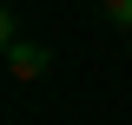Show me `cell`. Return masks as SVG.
I'll use <instances>...</instances> for the list:
<instances>
[{"label": "cell", "mask_w": 132, "mask_h": 125, "mask_svg": "<svg viewBox=\"0 0 132 125\" xmlns=\"http://www.w3.org/2000/svg\"><path fill=\"white\" fill-rule=\"evenodd\" d=\"M99 13L112 20V26H132V0H99Z\"/></svg>", "instance_id": "7a4b0ae2"}, {"label": "cell", "mask_w": 132, "mask_h": 125, "mask_svg": "<svg viewBox=\"0 0 132 125\" xmlns=\"http://www.w3.org/2000/svg\"><path fill=\"white\" fill-rule=\"evenodd\" d=\"M46 66H53L46 46H27V40L7 46V73H13V79H46Z\"/></svg>", "instance_id": "6da1fadb"}]
</instances>
